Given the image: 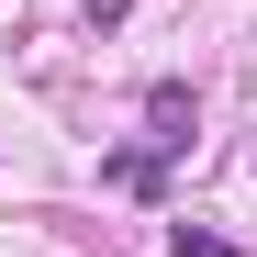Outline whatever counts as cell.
<instances>
[{
	"mask_svg": "<svg viewBox=\"0 0 257 257\" xmlns=\"http://www.w3.org/2000/svg\"><path fill=\"white\" fill-rule=\"evenodd\" d=\"M157 168H168V146H123L101 179H112V190H157Z\"/></svg>",
	"mask_w": 257,
	"mask_h": 257,
	"instance_id": "2",
	"label": "cell"
},
{
	"mask_svg": "<svg viewBox=\"0 0 257 257\" xmlns=\"http://www.w3.org/2000/svg\"><path fill=\"white\" fill-rule=\"evenodd\" d=\"M168 257H235V246L212 235V224H168Z\"/></svg>",
	"mask_w": 257,
	"mask_h": 257,
	"instance_id": "3",
	"label": "cell"
},
{
	"mask_svg": "<svg viewBox=\"0 0 257 257\" xmlns=\"http://www.w3.org/2000/svg\"><path fill=\"white\" fill-rule=\"evenodd\" d=\"M146 123H157V135H146V146H168V157H179V146H190V90H179V78H168V90L146 101Z\"/></svg>",
	"mask_w": 257,
	"mask_h": 257,
	"instance_id": "1",
	"label": "cell"
}]
</instances>
